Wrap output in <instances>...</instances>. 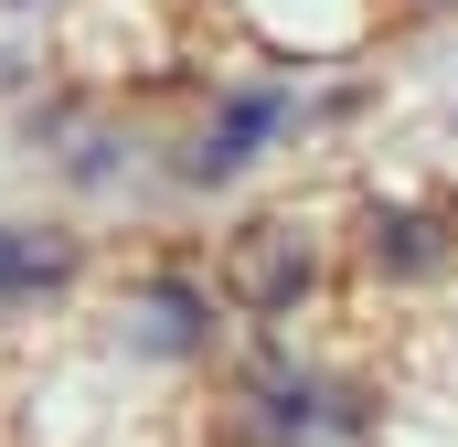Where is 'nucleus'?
I'll return each instance as SVG.
<instances>
[{"instance_id": "nucleus-1", "label": "nucleus", "mask_w": 458, "mask_h": 447, "mask_svg": "<svg viewBox=\"0 0 458 447\" xmlns=\"http://www.w3.org/2000/svg\"><path fill=\"white\" fill-rule=\"evenodd\" d=\"M299 288H310V245H299L288 224H256V234L234 245V299H245V309H288Z\"/></svg>"}, {"instance_id": "nucleus-2", "label": "nucleus", "mask_w": 458, "mask_h": 447, "mask_svg": "<svg viewBox=\"0 0 458 447\" xmlns=\"http://www.w3.org/2000/svg\"><path fill=\"white\" fill-rule=\"evenodd\" d=\"M267 128H277V97H234V107H225V139L203 149V171H234V160H245Z\"/></svg>"}, {"instance_id": "nucleus-3", "label": "nucleus", "mask_w": 458, "mask_h": 447, "mask_svg": "<svg viewBox=\"0 0 458 447\" xmlns=\"http://www.w3.org/2000/svg\"><path fill=\"white\" fill-rule=\"evenodd\" d=\"M43 277H64V245H43V234H0V288H43Z\"/></svg>"}]
</instances>
